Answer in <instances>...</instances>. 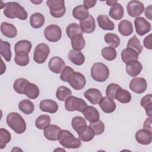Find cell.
Returning a JSON list of instances; mask_svg holds the SVG:
<instances>
[{
    "label": "cell",
    "mask_w": 152,
    "mask_h": 152,
    "mask_svg": "<svg viewBox=\"0 0 152 152\" xmlns=\"http://www.w3.org/2000/svg\"><path fill=\"white\" fill-rule=\"evenodd\" d=\"M3 12L5 17L14 19L15 18L21 20H26L28 14L26 10L16 2H8L4 4Z\"/></svg>",
    "instance_id": "1"
},
{
    "label": "cell",
    "mask_w": 152,
    "mask_h": 152,
    "mask_svg": "<svg viewBox=\"0 0 152 152\" xmlns=\"http://www.w3.org/2000/svg\"><path fill=\"white\" fill-rule=\"evenodd\" d=\"M6 122L8 126L14 132L21 134L26 130V123L23 118L17 112H11L8 114Z\"/></svg>",
    "instance_id": "2"
},
{
    "label": "cell",
    "mask_w": 152,
    "mask_h": 152,
    "mask_svg": "<svg viewBox=\"0 0 152 152\" xmlns=\"http://www.w3.org/2000/svg\"><path fill=\"white\" fill-rule=\"evenodd\" d=\"M58 141L59 144L66 148H78L81 145L80 140L75 138L71 132L65 129L61 131Z\"/></svg>",
    "instance_id": "3"
},
{
    "label": "cell",
    "mask_w": 152,
    "mask_h": 152,
    "mask_svg": "<svg viewBox=\"0 0 152 152\" xmlns=\"http://www.w3.org/2000/svg\"><path fill=\"white\" fill-rule=\"evenodd\" d=\"M91 76L92 78L97 82H104L109 78V68L103 63H94L91 68Z\"/></svg>",
    "instance_id": "4"
},
{
    "label": "cell",
    "mask_w": 152,
    "mask_h": 152,
    "mask_svg": "<svg viewBox=\"0 0 152 152\" xmlns=\"http://www.w3.org/2000/svg\"><path fill=\"white\" fill-rule=\"evenodd\" d=\"M46 4L49 8L50 15L55 18L62 17L66 12L64 0H48Z\"/></svg>",
    "instance_id": "5"
},
{
    "label": "cell",
    "mask_w": 152,
    "mask_h": 152,
    "mask_svg": "<svg viewBox=\"0 0 152 152\" xmlns=\"http://www.w3.org/2000/svg\"><path fill=\"white\" fill-rule=\"evenodd\" d=\"M87 106V103L83 99L73 96H69L65 102V108L69 112L77 110L83 112Z\"/></svg>",
    "instance_id": "6"
},
{
    "label": "cell",
    "mask_w": 152,
    "mask_h": 152,
    "mask_svg": "<svg viewBox=\"0 0 152 152\" xmlns=\"http://www.w3.org/2000/svg\"><path fill=\"white\" fill-rule=\"evenodd\" d=\"M50 53V48L45 43L38 44L34 49L33 53V59L37 64L44 63Z\"/></svg>",
    "instance_id": "7"
},
{
    "label": "cell",
    "mask_w": 152,
    "mask_h": 152,
    "mask_svg": "<svg viewBox=\"0 0 152 152\" xmlns=\"http://www.w3.org/2000/svg\"><path fill=\"white\" fill-rule=\"evenodd\" d=\"M44 35L46 40L50 42L59 41L62 37V30L59 26L51 24L47 26L44 31Z\"/></svg>",
    "instance_id": "8"
},
{
    "label": "cell",
    "mask_w": 152,
    "mask_h": 152,
    "mask_svg": "<svg viewBox=\"0 0 152 152\" xmlns=\"http://www.w3.org/2000/svg\"><path fill=\"white\" fill-rule=\"evenodd\" d=\"M68 83L74 89L80 90L85 87L86 79L83 74L74 71L69 77Z\"/></svg>",
    "instance_id": "9"
},
{
    "label": "cell",
    "mask_w": 152,
    "mask_h": 152,
    "mask_svg": "<svg viewBox=\"0 0 152 152\" xmlns=\"http://www.w3.org/2000/svg\"><path fill=\"white\" fill-rule=\"evenodd\" d=\"M126 10L129 16L131 17H138L144 12V5L139 1H131L126 5Z\"/></svg>",
    "instance_id": "10"
},
{
    "label": "cell",
    "mask_w": 152,
    "mask_h": 152,
    "mask_svg": "<svg viewBox=\"0 0 152 152\" xmlns=\"http://www.w3.org/2000/svg\"><path fill=\"white\" fill-rule=\"evenodd\" d=\"M134 26L137 33L140 36H144L150 32L151 28V24L144 18L139 17L134 20Z\"/></svg>",
    "instance_id": "11"
},
{
    "label": "cell",
    "mask_w": 152,
    "mask_h": 152,
    "mask_svg": "<svg viewBox=\"0 0 152 152\" xmlns=\"http://www.w3.org/2000/svg\"><path fill=\"white\" fill-rule=\"evenodd\" d=\"M147 88V81L142 77H135L129 83V88L135 93H142L146 90Z\"/></svg>",
    "instance_id": "12"
},
{
    "label": "cell",
    "mask_w": 152,
    "mask_h": 152,
    "mask_svg": "<svg viewBox=\"0 0 152 152\" xmlns=\"http://www.w3.org/2000/svg\"><path fill=\"white\" fill-rule=\"evenodd\" d=\"M49 69L53 73L60 74L62 72L65 66L64 61L59 56L52 58L48 63Z\"/></svg>",
    "instance_id": "13"
},
{
    "label": "cell",
    "mask_w": 152,
    "mask_h": 152,
    "mask_svg": "<svg viewBox=\"0 0 152 152\" xmlns=\"http://www.w3.org/2000/svg\"><path fill=\"white\" fill-rule=\"evenodd\" d=\"M142 69V64L138 60H132L126 64V73L131 77L138 75Z\"/></svg>",
    "instance_id": "14"
},
{
    "label": "cell",
    "mask_w": 152,
    "mask_h": 152,
    "mask_svg": "<svg viewBox=\"0 0 152 152\" xmlns=\"http://www.w3.org/2000/svg\"><path fill=\"white\" fill-rule=\"evenodd\" d=\"M84 96L92 104H97L103 97L101 91L95 88L87 90L84 93Z\"/></svg>",
    "instance_id": "15"
},
{
    "label": "cell",
    "mask_w": 152,
    "mask_h": 152,
    "mask_svg": "<svg viewBox=\"0 0 152 152\" xmlns=\"http://www.w3.org/2000/svg\"><path fill=\"white\" fill-rule=\"evenodd\" d=\"M135 139L140 144L149 145L152 140L151 132L145 129H139L135 133Z\"/></svg>",
    "instance_id": "16"
},
{
    "label": "cell",
    "mask_w": 152,
    "mask_h": 152,
    "mask_svg": "<svg viewBox=\"0 0 152 152\" xmlns=\"http://www.w3.org/2000/svg\"><path fill=\"white\" fill-rule=\"evenodd\" d=\"M61 131V128L56 125H49L44 129L43 134L45 138L50 141H57L59 133Z\"/></svg>",
    "instance_id": "17"
},
{
    "label": "cell",
    "mask_w": 152,
    "mask_h": 152,
    "mask_svg": "<svg viewBox=\"0 0 152 152\" xmlns=\"http://www.w3.org/2000/svg\"><path fill=\"white\" fill-rule=\"evenodd\" d=\"M99 105L103 112L106 113H110L114 112L116 106L114 100L107 97H103L99 102Z\"/></svg>",
    "instance_id": "18"
},
{
    "label": "cell",
    "mask_w": 152,
    "mask_h": 152,
    "mask_svg": "<svg viewBox=\"0 0 152 152\" xmlns=\"http://www.w3.org/2000/svg\"><path fill=\"white\" fill-rule=\"evenodd\" d=\"M39 107L43 112L55 113L58 110V104L56 102L52 100L45 99L40 102Z\"/></svg>",
    "instance_id": "19"
},
{
    "label": "cell",
    "mask_w": 152,
    "mask_h": 152,
    "mask_svg": "<svg viewBox=\"0 0 152 152\" xmlns=\"http://www.w3.org/2000/svg\"><path fill=\"white\" fill-rule=\"evenodd\" d=\"M86 118L90 123L94 122L99 120L100 114L96 108L92 106H87L82 112Z\"/></svg>",
    "instance_id": "20"
},
{
    "label": "cell",
    "mask_w": 152,
    "mask_h": 152,
    "mask_svg": "<svg viewBox=\"0 0 152 152\" xmlns=\"http://www.w3.org/2000/svg\"><path fill=\"white\" fill-rule=\"evenodd\" d=\"M80 26L83 32L86 33H93L96 28V22L94 17L91 15H89L86 19L80 21Z\"/></svg>",
    "instance_id": "21"
},
{
    "label": "cell",
    "mask_w": 152,
    "mask_h": 152,
    "mask_svg": "<svg viewBox=\"0 0 152 152\" xmlns=\"http://www.w3.org/2000/svg\"><path fill=\"white\" fill-rule=\"evenodd\" d=\"M1 31L4 36L9 38H14L17 35V28L13 24L7 22L1 23Z\"/></svg>",
    "instance_id": "22"
},
{
    "label": "cell",
    "mask_w": 152,
    "mask_h": 152,
    "mask_svg": "<svg viewBox=\"0 0 152 152\" xmlns=\"http://www.w3.org/2000/svg\"><path fill=\"white\" fill-rule=\"evenodd\" d=\"M97 21L100 28L104 30H113L115 28V24L107 15H99L97 18Z\"/></svg>",
    "instance_id": "23"
},
{
    "label": "cell",
    "mask_w": 152,
    "mask_h": 152,
    "mask_svg": "<svg viewBox=\"0 0 152 152\" xmlns=\"http://www.w3.org/2000/svg\"><path fill=\"white\" fill-rule=\"evenodd\" d=\"M118 31L121 34L124 36H128L131 35L133 31V25L132 23L126 20H122L118 25Z\"/></svg>",
    "instance_id": "24"
},
{
    "label": "cell",
    "mask_w": 152,
    "mask_h": 152,
    "mask_svg": "<svg viewBox=\"0 0 152 152\" xmlns=\"http://www.w3.org/2000/svg\"><path fill=\"white\" fill-rule=\"evenodd\" d=\"M89 15L88 10L83 5L76 6L72 10L73 17L80 21L86 19Z\"/></svg>",
    "instance_id": "25"
},
{
    "label": "cell",
    "mask_w": 152,
    "mask_h": 152,
    "mask_svg": "<svg viewBox=\"0 0 152 152\" xmlns=\"http://www.w3.org/2000/svg\"><path fill=\"white\" fill-rule=\"evenodd\" d=\"M68 57L69 60L76 65H81L85 61V57L83 53L74 49L69 50Z\"/></svg>",
    "instance_id": "26"
},
{
    "label": "cell",
    "mask_w": 152,
    "mask_h": 152,
    "mask_svg": "<svg viewBox=\"0 0 152 152\" xmlns=\"http://www.w3.org/2000/svg\"><path fill=\"white\" fill-rule=\"evenodd\" d=\"M79 139L84 142H88L91 141L94 136V131L90 126H86L77 132Z\"/></svg>",
    "instance_id": "27"
},
{
    "label": "cell",
    "mask_w": 152,
    "mask_h": 152,
    "mask_svg": "<svg viewBox=\"0 0 152 152\" xmlns=\"http://www.w3.org/2000/svg\"><path fill=\"white\" fill-rule=\"evenodd\" d=\"M109 16L115 20H119L122 18L124 15V10L119 3H116L110 8L109 12Z\"/></svg>",
    "instance_id": "28"
},
{
    "label": "cell",
    "mask_w": 152,
    "mask_h": 152,
    "mask_svg": "<svg viewBox=\"0 0 152 152\" xmlns=\"http://www.w3.org/2000/svg\"><path fill=\"white\" fill-rule=\"evenodd\" d=\"M45 21V16L40 12H35L33 14L30 18V25L34 28H40L43 26Z\"/></svg>",
    "instance_id": "29"
},
{
    "label": "cell",
    "mask_w": 152,
    "mask_h": 152,
    "mask_svg": "<svg viewBox=\"0 0 152 152\" xmlns=\"http://www.w3.org/2000/svg\"><path fill=\"white\" fill-rule=\"evenodd\" d=\"M138 54L135 50L131 48H125L121 52V59L126 64L128 62L132 60H137L138 59Z\"/></svg>",
    "instance_id": "30"
},
{
    "label": "cell",
    "mask_w": 152,
    "mask_h": 152,
    "mask_svg": "<svg viewBox=\"0 0 152 152\" xmlns=\"http://www.w3.org/2000/svg\"><path fill=\"white\" fill-rule=\"evenodd\" d=\"M72 48L74 50L80 51L83 50L86 46V41L83 35L76 34L71 39Z\"/></svg>",
    "instance_id": "31"
},
{
    "label": "cell",
    "mask_w": 152,
    "mask_h": 152,
    "mask_svg": "<svg viewBox=\"0 0 152 152\" xmlns=\"http://www.w3.org/2000/svg\"><path fill=\"white\" fill-rule=\"evenodd\" d=\"M18 109L24 114L30 115L33 112L34 110V105L31 100L28 99H24L20 102L18 104Z\"/></svg>",
    "instance_id": "32"
},
{
    "label": "cell",
    "mask_w": 152,
    "mask_h": 152,
    "mask_svg": "<svg viewBox=\"0 0 152 152\" xmlns=\"http://www.w3.org/2000/svg\"><path fill=\"white\" fill-rule=\"evenodd\" d=\"M32 48L31 43L27 40H21L17 42L14 45L15 53L18 52H24L28 53Z\"/></svg>",
    "instance_id": "33"
},
{
    "label": "cell",
    "mask_w": 152,
    "mask_h": 152,
    "mask_svg": "<svg viewBox=\"0 0 152 152\" xmlns=\"http://www.w3.org/2000/svg\"><path fill=\"white\" fill-rule=\"evenodd\" d=\"M1 55L5 59L7 62H10L11 59V45L7 41L1 40L0 43Z\"/></svg>",
    "instance_id": "34"
},
{
    "label": "cell",
    "mask_w": 152,
    "mask_h": 152,
    "mask_svg": "<svg viewBox=\"0 0 152 152\" xmlns=\"http://www.w3.org/2000/svg\"><path fill=\"white\" fill-rule=\"evenodd\" d=\"M24 94L30 99H36L39 95V88L35 84L29 83L26 87Z\"/></svg>",
    "instance_id": "35"
},
{
    "label": "cell",
    "mask_w": 152,
    "mask_h": 152,
    "mask_svg": "<svg viewBox=\"0 0 152 152\" xmlns=\"http://www.w3.org/2000/svg\"><path fill=\"white\" fill-rule=\"evenodd\" d=\"M104 40L106 43L109 45L110 47L113 48H116L120 45V38L119 36L112 33H107L104 35Z\"/></svg>",
    "instance_id": "36"
},
{
    "label": "cell",
    "mask_w": 152,
    "mask_h": 152,
    "mask_svg": "<svg viewBox=\"0 0 152 152\" xmlns=\"http://www.w3.org/2000/svg\"><path fill=\"white\" fill-rule=\"evenodd\" d=\"M29 83L27 80L24 78H18L14 81L13 88L17 93L24 94L26 87Z\"/></svg>",
    "instance_id": "37"
},
{
    "label": "cell",
    "mask_w": 152,
    "mask_h": 152,
    "mask_svg": "<svg viewBox=\"0 0 152 152\" xmlns=\"http://www.w3.org/2000/svg\"><path fill=\"white\" fill-rule=\"evenodd\" d=\"M126 47L128 48H131L134 49L137 52V53L140 55L142 51L143 47L141 45L140 40L135 35L133 36L131 38H130L128 42Z\"/></svg>",
    "instance_id": "38"
},
{
    "label": "cell",
    "mask_w": 152,
    "mask_h": 152,
    "mask_svg": "<svg viewBox=\"0 0 152 152\" xmlns=\"http://www.w3.org/2000/svg\"><path fill=\"white\" fill-rule=\"evenodd\" d=\"M66 33L68 37L71 39L76 34H83V31L80 26L77 23H73L69 24L66 28Z\"/></svg>",
    "instance_id": "39"
},
{
    "label": "cell",
    "mask_w": 152,
    "mask_h": 152,
    "mask_svg": "<svg viewBox=\"0 0 152 152\" xmlns=\"http://www.w3.org/2000/svg\"><path fill=\"white\" fill-rule=\"evenodd\" d=\"M30 59L27 53L24 52H18L15 53L14 57V62L19 66H24L28 65Z\"/></svg>",
    "instance_id": "40"
},
{
    "label": "cell",
    "mask_w": 152,
    "mask_h": 152,
    "mask_svg": "<svg viewBox=\"0 0 152 152\" xmlns=\"http://www.w3.org/2000/svg\"><path fill=\"white\" fill-rule=\"evenodd\" d=\"M116 99L122 103H127L131 100V94L128 90L121 88L116 92Z\"/></svg>",
    "instance_id": "41"
},
{
    "label": "cell",
    "mask_w": 152,
    "mask_h": 152,
    "mask_svg": "<svg viewBox=\"0 0 152 152\" xmlns=\"http://www.w3.org/2000/svg\"><path fill=\"white\" fill-rule=\"evenodd\" d=\"M72 95L71 90L65 86H60L58 88L56 92V97L60 101H65Z\"/></svg>",
    "instance_id": "42"
},
{
    "label": "cell",
    "mask_w": 152,
    "mask_h": 152,
    "mask_svg": "<svg viewBox=\"0 0 152 152\" xmlns=\"http://www.w3.org/2000/svg\"><path fill=\"white\" fill-rule=\"evenodd\" d=\"M71 125L74 131L77 132L82 128L87 126L86 119L80 116H74L71 121Z\"/></svg>",
    "instance_id": "43"
},
{
    "label": "cell",
    "mask_w": 152,
    "mask_h": 152,
    "mask_svg": "<svg viewBox=\"0 0 152 152\" xmlns=\"http://www.w3.org/2000/svg\"><path fill=\"white\" fill-rule=\"evenodd\" d=\"M50 124V117L48 115L39 116L35 121L36 126L39 129H45Z\"/></svg>",
    "instance_id": "44"
},
{
    "label": "cell",
    "mask_w": 152,
    "mask_h": 152,
    "mask_svg": "<svg viewBox=\"0 0 152 152\" xmlns=\"http://www.w3.org/2000/svg\"><path fill=\"white\" fill-rule=\"evenodd\" d=\"M101 53L103 58L109 61H113L116 59L117 56L116 49L110 46H107L103 48Z\"/></svg>",
    "instance_id": "45"
},
{
    "label": "cell",
    "mask_w": 152,
    "mask_h": 152,
    "mask_svg": "<svg viewBox=\"0 0 152 152\" xmlns=\"http://www.w3.org/2000/svg\"><path fill=\"white\" fill-rule=\"evenodd\" d=\"M11 135L6 129H0V149L4 148L7 144L11 141Z\"/></svg>",
    "instance_id": "46"
},
{
    "label": "cell",
    "mask_w": 152,
    "mask_h": 152,
    "mask_svg": "<svg viewBox=\"0 0 152 152\" xmlns=\"http://www.w3.org/2000/svg\"><path fill=\"white\" fill-rule=\"evenodd\" d=\"M121 87L116 83L109 84L106 90V97H109L112 99H116V94L118 90L121 88Z\"/></svg>",
    "instance_id": "47"
},
{
    "label": "cell",
    "mask_w": 152,
    "mask_h": 152,
    "mask_svg": "<svg viewBox=\"0 0 152 152\" xmlns=\"http://www.w3.org/2000/svg\"><path fill=\"white\" fill-rule=\"evenodd\" d=\"M89 126L93 130L94 134L95 135H99L102 134L105 129L104 124L100 120H98L97 121L94 122L90 123Z\"/></svg>",
    "instance_id": "48"
},
{
    "label": "cell",
    "mask_w": 152,
    "mask_h": 152,
    "mask_svg": "<svg viewBox=\"0 0 152 152\" xmlns=\"http://www.w3.org/2000/svg\"><path fill=\"white\" fill-rule=\"evenodd\" d=\"M74 72V70L71 67L69 66H65L60 75V79L64 82H68L69 77Z\"/></svg>",
    "instance_id": "49"
},
{
    "label": "cell",
    "mask_w": 152,
    "mask_h": 152,
    "mask_svg": "<svg viewBox=\"0 0 152 152\" xmlns=\"http://www.w3.org/2000/svg\"><path fill=\"white\" fill-rule=\"evenodd\" d=\"M151 101H152V94H147L141 99V100L140 102L141 106L142 107L145 108L146 106L152 103Z\"/></svg>",
    "instance_id": "50"
},
{
    "label": "cell",
    "mask_w": 152,
    "mask_h": 152,
    "mask_svg": "<svg viewBox=\"0 0 152 152\" xmlns=\"http://www.w3.org/2000/svg\"><path fill=\"white\" fill-rule=\"evenodd\" d=\"M143 44L145 48H146L148 49L151 50L152 49L151 47V34H149L147 36L145 37L144 40H143Z\"/></svg>",
    "instance_id": "51"
},
{
    "label": "cell",
    "mask_w": 152,
    "mask_h": 152,
    "mask_svg": "<svg viewBox=\"0 0 152 152\" xmlns=\"http://www.w3.org/2000/svg\"><path fill=\"white\" fill-rule=\"evenodd\" d=\"M144 129L151 132V117L147 118L143 124Z\"/></svg>",
    "instance_id": "52"
},
{
    "label": "cell",
    "mask_w": 152,
    "mask_h": 152,
    "mask_svg": "<svg viewBox=\"0 0 152 152\" xmlns=\"http://www.w3.org/2000/svg\"><path fill=\"white\" fill-rule=\"evenodd\" d=\"M96 2H97V1L96 0H84L83 1V4H84L83 5L86 8L88 9L95 6Z\"/></svg>",
    "instance_id": "53"
},
{
    "label": "cell",
    "mask_w": 152,
    "mask_h": 152,
    "mask_svg": "<svg viewBox=\"0 0 152 152\" xmlns=\"http://www.w3.org/2000/svg\"><path fill=\"white\" fill-rule=\"evenodd\" d=\"M151 8H152V6L150 5L149 6H148L145 10V17L150 20H152V12H151Z\"/></svg>",
    "instance_id": "54"
},
{
    "label": "cell",
    "mask_w": 152,
    "mask_h": 152,
    "mask_svg": "<svg viewBox=\"0 0 152 152\" xmlns=\"http://www.w3.org/2000/svg\"><path fill=\"white\" fill-rule=\"evenodd\" d=\"M117 2H118L117 1H106L107 5H110V6H113L114 4H115Z\"/></svg>",
    "instance_id": "55"
},
{
    "label": "cell",
    "mask_w": 152,
    "mask_h": 152,
    "mask_svg": "<svg viewBox=\"0 0 152 152\" xmlns=\"http://www.w3.org/2000/svg\"><path fill=\"white\" fill-rule=\"evenodd\" d=\"M31 2H33V3H35V4H39V3H41V2H42V1H40V2H35V1H31Z\"/></svg>",
    "instance_id": "56"
}]
</instances>
